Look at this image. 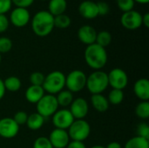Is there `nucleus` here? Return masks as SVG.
I'll use <instances>...</instances> for the list:
<instances>
[{"mask_svg":"<svg viewBox=\"0 0 149 148\" xmlns=\"http://www.w3.org/2000/svg\"><path fill=\"white\" fill-rule=\"evenodd\" d=\"M42 87L47 94H58L65 87V75L60 71L50 72L45 76Z\"/></svg>","mask_w":149,"mask_h":148,"instance_id":"7ed1b4c3","label":"nucleus"},{"mask_svg":"<svg viewBox=\"0 0 149 148\" xmlns=\"http://www.w3.org/2000/svg\"><path fill=\"white\" fill-rule=\"evenodd\" d=\"M36 105L37 113L42 115L45 119L52 117L58 110L56 97L52 94H45Z\"/></svg>","mask_w":149,"mask_h":148,"instance_id":"0eeeda50","label":"nucleus"},{"mask_svg":"<svg viewBox=\"0 0 149 148\" xmlns=\"http://www.w3.org/2000/svg\"><path fill=\"white\" fill-rule=\"evenodd\" d=\"M66 148H86V145L84 144V142L81 141H75V140H72L69 142L68 146Z\"/></svg>","mask_w":149,"mask_h":148,"instance_id":"58836bf2","label":"nucleus"},{"mask_svg":"<svg viewBox=\"0 0 149 148\" xmlns=\"http://www.w3.org/2000/svg\"><path fill=\"white\" fill-rule=\"evenodd\" d=\"M124 97H125V95H124V92L122 90L112 89V91L108 94L107 100H108L109 104L116 106V105H120L123 101Z\"/></svg>","mask_w":149,"mask_h":148,"instance_id":"cd10ccee","label":"nucleus"},{"mask_svg":"<svg viewBox=\"0 0 149 148\" xmlns=\"http://www.w3.org/2000/svg\"><path fill=\"white\" fill-rule=\"evenodd\" d=\"M136 131H137V136L149 140V126L147 123L142 122L139 124Z\"/></svg>","mask_w":149,"mask_h":148,"instance_id":"72a5a7b5","label":"nucleus"},{"mask_svg":"<svg viewBox=\"0 0 149 148\" xmlns=\"http://www.w3.org/2000/svg\"><path fill=\"white\" fill-rule=\"evenodd\" d=\"M11 0H0V14H6L11 9Z\"/></svg>","mask_w":149,"mask_h":148,"instance_id":"e433bc0d","label":"nucleus"},{"mask_svg":"<svg viewBox=\"0 0 149 148\" xmlns=\"http://www.w3.org/2000/svg\"><path fill=\"white\" fill-rule=\"evenodd\" d=\"M12 48V41L7 37L0 38V54L9 52Z\"/></svg>","mask_w":149,"mask_h":148,"instance_id":"7c9ffc66","label":"nucleus"},{"mask_svg":"<svg viewBox=\"0 0 149 148\" xmlns=\"http://www.w3.org/2000/svg\"><path fill=\"white\" fill-rule=\"evenodd\" d=\"M67 9L66 0H49L48 11L53 16L64 14Z\"/></svg>","mask_w":149,"mask_h":148,"instance_id":"aec40b11","label":"nucleus"},{"mask_svg":"<svg viewBox=\"0 0 149 148\" xmlns=\"http://www.w3.org/2000/svg\"><path fill=\"white\" fill-rule=\"evenodd\" d=\"M31 20V15L27 9L16 7L10 15V22L17 28L26 26Z\"/></svg>","mask_w":149,"mask_h":148,"instance_id":"f8f14e48","label":"nucleus"},{"mask_svg":"<svg viewBox=\"0 0 149 148\" xmlns=\"http://www.w3.org/2000/svg\"><path fill=\"white\" fill-rule=\"evenodd\" d=\"M96 36H97V31L91 25L85 24L82 25L78 30V38L79 41L84 44H86V46L95 43Z\"/></svg>","mask_w":149,"mask_h":148,"instance_id":"2eb2a0df","label":"nucleus"},{"mask_svg":"<svg viewBox=\"0 0 149 148\" xmlns=\"http://www.w3.org/2000/svg\"><path fill=\"white\" fill-rule=\"evenodd\" d=\"M69 107V111L74 120H84V118L88 114L89 106L84 98L74 99Z\"/></svg>","mask_w":149,"mask_h":148,"instance_id":"ddd939ff","label":"nucleus"},{"mask_svg":"<svg viewBox=\"0 0 149 148\" xmlns=\"http://www.w3.org/2000/svg\"><path fill=\"white\" fill-rule=\"evenodd\" d=\"M56 99L58 102V106H61L63 108H66L68 106H70V105L72 104L73 99V93L71 92L70 91H68L67 89H64L61 92H59L58 94H56Z\"/></svg>","mask_w":149,"mask_h":148,"instance_id":"4be33fe9","label":"nucleus"},{"mask_svg":"<svg viewBox=\"0 0 149 148\" xmlns=\"http://www.w3.org/2000/svg\"><path fill=\"white\" fill-rule=\"evenodd\" d=\"M97 8H98L99 16H106L110 12V6L106 2L97 3Z\"/></svg>","mask_w":149,"mask_h":148,"instance_id":"f704fd0d","label":"nucleus"},{"mask_svg":"<svg viewBox=\"0 0 149 148\" xmlns=\"http://www.w3.org/2000/svg\"><path fill=\"white\" fill-rule=\"evenodd\" d=\"M142 24L146 27L148 28L149 27V14L148 13H145L142 16Z\"/></svg>","mask_w":149,"mask_h":148,"instance_id":"a19ab883","label":"nucleus"},{"mask_svg":"<svg viewBox=\"0 0 149 148\" xmlns=\"http://www.w3.org/2000/svg\"><path fill=\"white\" fill-rule=\"evenodd\" d=\"M108 77V85L113 89L122 90L127 87L128 84V76L127 72L121 68H113L109 73H107Z\"/></svg>","mask_w":149,"mask_h":148,"instance_id":"6e6552de","label":"nucleus"},{"mask_svg":"<svg viewBox=\"0 0 149 148\" xmlns=\"http://www.w3.org/2000/svg\"><path fill=\"white\" fill-rule=\"evenodd\" d=\"M135 3H141V4H146L149 2V0H134Z\"/></svg>","mask_w":149,"mask_h":148,"instance_id":"37998d69","label":"nucleus"},{"mask_svg":"<svg viewBox=\"0 0 149 148\" xmlns=\"http://www.w3.org/2000/svg\"><path fill=\"white\" fill-rule=\"evenodd\" d=\"M124 148H149V140L136 135L127 141Z\"/></svg>","mask_w":149,"mask_h":148,"instance_id":"5701e85b","label":"nucleus"},{"mask_svg":"<svg viewBox=\"0 0 149 148\" xmlns=\"http://www.w3.org/2000/svg\"><path fill=\"white\" fill-rule=\"evenodd\" d=\"M45 76L40 72H34L30 75L29 80L31 84V85H38V86H42L45 81Z\"/></svg>","mask_w":149,"mask_h":148,"instance_id":"c85d7f7f","label":"nucleus"},{"mask_svg":"<svg viewBox=\"0 0 149 148\" xmlns=\"http://www.w3.org/2000/svg\"><path fill=\"white\" fill-rule=\"evenodd\" d=\"M48 139L53 148H66L71 140L67 130L58 128L51 132Z\"/></svg>","mask_w":149,"mask_h":148,"instance_id":"4468645a","label":"nucleus"},{"mask_svg":"<svg viewBox=\"0 0 149 148\" xmlns=\"http://www.w3.org/2000/svg\"><path fill=\"white\" fill-rule=\"evenodd\" d=\"M6 90L4 87V84H3V80L0 79V100L3 99L4 95H5Z\"/></svg>","mask_w":149,"mask_h":148,"instance_id":"ea45409f","label":"nucleus"},{"mask_svg":"<svg viewBox=\"0 0 149 148\" xmlns=\"http://www.w3.org/2000/svg\"><path fill=\"white\" fill-rule=\"evenodd\" d=\"M33 148H53L49 139L46 137H38L33 143Z\"/></svg>","mask_w":149,"mask_h":148,"instance_id":"2f4dec72","label":"nucleus"},{"mask_svg":"<svg viewBox=\"0 0 149 148\" xmlns=\"http://www.w3.org/2000/svg\"><path fill=\"white\" fill-rule=\"evenodd\" d=\"M12 119L20 126L22 125L26 124V121H27V119H28V114L24 111H18L14 114Z\"/></svg>","mask_w":149,"mask_h":148,"instance_id":"473e14b6","label":"nucleus"},{"mask_svg":"<svg viewBox=\"0 0 149 148\" xmlns=\"http://www.w3.org/2000/svg\"><path fill=\"white\" fill-rule=\"evenodd\" d=\"M2 54H0V63H1V60H2V56H1Z\"/></svg>","mask_w":149,"mask_h":148,"instance_id":"a18cd8bd","label":"nucleus"},{"mask_svg":"<svg viewBox=\"0 0 149 148\" xmlns=\"http://www.w3.org/2000/svg\"><path fill=\"white\" fill-rule=\"evenodd\" d=\"M45 94L42 86L38 85H30L25 91V99L29 103L37 104L42 97Z\"/></svg>","mask_w":149,"mask_h":148,"instance_id":"a211bd4d","label":"nucleus"},{"mask_svg":"<svg viewBox=\"0 0 149 148\" xmlns=\"http://www.w3.org/2000/svg\"><path fill=\"white\" fill-rule=\"evenodd\" d=\"M91 148H106L103 146H100V145H95V146H93Z\"/></svg>","mask_w":149,"mask_h":148,"instance_id":"c03bdc74","label":"nucleus"},{"mask_svg":"<svg viewBox=\"0 0 149 148\" xmlns=\"http://www.w3.org/2000/svg\"><path fill=\"white\" fill-rule=\"evenodd\" d=\"M45 118L38 113H33L28 115V119L26 121V126L29 129L32 131H37L42 128L45 123Z\"/></svg>","mask_w":149,"mask_h":148,"instance_id":"412c9836","label":"nucleus"},{"mask_svg":"<svg viewBox=\"0 0 149 148\" xmlns=\"http://www.w3.org/2000/svg\"><path fill=\"white\" fill-rule=\"evenodd\" d=\"M84 58L87 65L95 71L101 70L107 65L108 60L106 48L96 43L86 46L84 52Z\"/></svg>","mask_w":149,"mask_h":148,"instance_id":"f03ea898","label":"nucleus"},{"mask_svg":"<svg viewBox=\"0 0 149 148\" xmlns=\"http://www.w3.org/2000/svg\"><path fill=\"white\" fill-rule=\"evenodd\" d=\"M10 21L4 14H0V33L6 31L9 28Z\"/></svg>","mask_w":149,"mask_h":148,"instance_id":"4c0bfd02","label":"nucleus"},{"mask_svg":"<svg viewBox=\"0 0 149 148\" xmlns=\"http://www.w3.org/2000/svg\"><path fill=\"white\" fill-rule=\"evenodd\" d=\"M11 3L16 7L27 9L28 7L32 5V3H34V0H11Z\"/></svg>","mask_w":149,"mask_h":148,"instance_id":"c9c22d12","label":"nucleus"},{"mask_svg":"<svg viewBox=\"0 0 149 148\" xmlns=\"http://www.w3.org/2000/svg\"><path fill=\"white\" fill-rule=\"evenodd\" d=\"M119 9L123 12H127L134 10L135 2L134 0H116Z\"/></svg>","mask_w":149,"mask_h":148,"instance_id":"c756f323","label":"nucleus"},{"mask_svg":"<svg viewBox=\"0 0 149 148\" xmlns=\"http://www.w3.org/2000/svg\"><path fill=\"white\" fill-rule=\"evenodd\" d=\"M107 73L99 70L92 72L86 79V87L93 94H102L108 87Z\"/></svg>","mask_w":149,"mask_h":148,"instance_id":"20e7f679","label":"nucleus"},{"mask_svg":"<svg viewBox=\"0 0 149 148\" xmlns=\"http://www.w3.org/2000/svg\"><path fill=\"white\" fill-rule=\"evenodd\" d=\"M52 124L55 128L67 130L75 120L69 109L63 108L58 110L52 116Z\"/></svg>","mask_w":149,"mask_h":148,"instance_id":"9d476101","label":"nucleus"},{"mask_svg":"<svg viewBox=\"0 0 149 148\" xmlns=\"http://www.w3.org/2000/svg\"><path fill=\"white\" fill-rule=\"evenodd\" d=\"M79 12L80 16L86 19L96 18L99 16L97 3L91 0L83 1L79 6Z\"/></svg>","mask_w":149,"mask_h":148,"instance_id":"dca6fc26","label":"nucleus"},{"mask_svg":"<svg viewBox=\"0 0 149 148\" xmlns=\"http://www.w3.org/2000/svg\"><path fill=\"white\" fill-rule=\"evenodd\" d=\"M106 148H123L122 146L119 143V142H116V141H113V142H110L107 147H105Z\"/></svg>","mask_w":149,"mask_h":148,"instance_id":"79ce46f5","label":"nucleus"},{"mask_svg":"<svg viewBox=\"0 0 149 148\" xmlns=\"http://www.w3.org/2000/svg\"><path fill=\"white\" fill-rule=\"evenodd\" d=\"M31 29L35 35L44 38L54 29V17L48 10H39L31 18Z\"/></svg>","mask_w":149,"mask_h":148,"instance_id":"f257e3e1","label":"nucleus"},{"mask_svg":"<svg viewBox=\"0 0 149 148\" xmlns=\"http://www.w3.org/2000/svg\"><path fill=\"white\" fill-rule=\"evenodd\" d=\"M67 133L72 140L84 142L91 133V126L85 120H75L67 129Z\"/></svg>","mask_w":149,"mask_h":148,"instance_id":"39448f33","label":"nucleus"},{"mask_svg":"<svg viewBox=\"0 0 149 148\" xmlns=\"http://www.w3.org/2000/svg\"><path fill=\"white\" fill-rule=\"evenodd\" d=\"M91 104L93 107L99 113H105L109 108L107 98L103 94H93L91 97Z\"/></svg>","mask_w":149,"mask_h":148,"instance_id":"6ab92c4d","label":"nucleus"},{"mask_svg":"<svg viewBox=\"0 0 149 148\" xmlns=\"http://www.w3.org/2000/svg\"><path fill=\"white\" fill-rule=\"evenodd\" d=\"M41 1H49V0H41Z\"/></svg>","mask_w":149,"mask_h":148,"instance_id":"49530a36","label":"nucleus"},{"mask_svg":"<svg viewBox=\"0 0 149 148\" xmlns=\"http://www.w3.org/2000/svg\"><path fill=\"white\" fill-rule=\"evenodd\" d=\"M112 42V35L107 31H101L100 32H97L96 36V41L95 43L104 48L108 46Z\"/></svg>","mask_w":149,"mask_h":148,"instance_id":"393cba45","label":"nucleus"},{"mask_svg":"<svg viewBox=\"0 0 149 148\" xmlns=\"http://www.w3.org/2000/svg\"><path fill=\"white\" fill-rule=\"evenodd\" d=\"M3 84H4L5 90L11 92H16L19 91L22 85L21 80L16 76H10L6 78L3 80Z\"/></svg>","mask_w":149,"mask_h":148,"instance_id":"b1692460","label":"nucleus"},{"mask_svg":"<svg viewBox=\"0 0 149 148\" xmlns=\"http://www.w3.org/2000/svg\"><path fill=\"white\" fill-rule=\"evenodd\" d=\"M120 23L122 26L127 30H137L142 25V15L134 10L123 12L120 17Z\"/></svg>","mask_w":149,"mask_h":148,"instance_id":"1a4fd4ad","label":"nucleus"},{"mask_svg":"<svg viewBox=\"0 0 149 148\" xmlns=\"http://www.w3.org/2000/svg\"><path fill=\"white\" fill-rule=\"evenodd\" d=\"M19 126L12 118H3L0 120V136L4 139H12L17 135Z\"/></svg>","mask_w":149,"mask_h":148,"instance_id":"9b49d317","label":"nucleus"},{"mask_svg":"<svg viewBox=\"0 0 149 148\" xmlns=\"http://www.w3.org/2000/svg\"><path fill=\"white\" fill-rule=\"evenodd\" d=\"M87 76L81 70H73L65 76V86L71 92L82 91L86 85Z\"/></svg>","mask_w":149,"mask_h":148,"instance_id":"423d86ee","label":"nucleus"},{"mask_svg":"<svg viewBox=\"0 0 149 148\" xmlns=\"http://www.w3.org/2000/svg\"><path fill=\"white\" fill-rule=\"evenodd\" d=\"M71 17L65 13L54 17V27L59 29H66L71 25Z\"/></svg>","mask_w":149,"mask_h":148,"instance_id":"bb28decb","label":"nucleus"},{"mask_svg":"<svg viewBox=\"0 0 149 148\" xmlns=\"http://www.w3.org/2000/svg\"><path fill=\"white\" fill-rule=\"evenodd\" d=\"M134 92L141 101L149 100V81L148 79H140L134 85Z\"/></svg>","mask_w":149,"mask_h":148,"instance_id":"f3484780","label":"nucleus"},{"mask_svg":"<svg viewBox=\"0 0 149 148\" xmlns=\"http://www.w3.org/2000/svg\"><path fill=\"white\" fill-rule=\"evenodd\" d=\"M135 114L141 120L149 118V101H141L135 107Z\"/></svg>","mask_w":149,"mask_h":148,"instance_id":"a878e982","label":"nucleus"}]
</instances>
